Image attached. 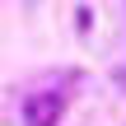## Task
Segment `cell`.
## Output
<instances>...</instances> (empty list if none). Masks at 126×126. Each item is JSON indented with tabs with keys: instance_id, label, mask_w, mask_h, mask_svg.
I'll list each match as a JSON object with an SVG mask.
<instances>
[{
	"instance_id": "obj_1",
	"label": "cell",
	"mask_w": 126,
	"mask_h": 126,
	"mask_svg": "<svg viewBox=\"0 0 126 126\" xmlns=\"http://www.w3.org/2000/svg\"><path fill=\"white\" fill-rule=\"evenodd\" d=\"M61 112H65V98H61L56 89H33V94H23V103H19L23 126H56Z\"/></svg>"
}]
</instances>
